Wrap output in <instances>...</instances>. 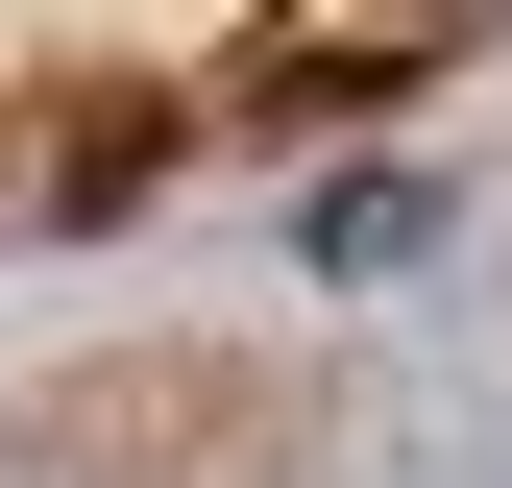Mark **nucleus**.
<instances>
[{
    "mask_svg": "<svg viewBox=\"0 0 512 488\" xmlns=\"http://www.w3.org/2000/svg\"><path fill=\"white\" fill-rule=\"evenodd\" d=\"M439 74H464L439 25H269L244 49V122H366V98H439Z\"/></svg>",
    "mask_w": 512,
    "mask_h": 488,
    "instance_id": "nucleus-3",
    "label": "nucleus"
},
{
    "mask_svg": "<svg viewBox=\"0 0 512 488\" xmlns=\"http://www.w3.org/2000/svg\"><path fill=\"white\" fill-rule=\"evenodd\" d=\"M171 147H196V98H171V74H98L74 122H49L25 196H49V220H147V196H171Z\"/></svg>",
    "mask_w": 512,
    "mask_h": 488,
    "instance_id": "nucleus-2",
    "label": "nucleus"
},
{
    "mask_svg": "<svg viewBox=\"0 0 512 488\" xmlns=\"http://www.w3.org/2000/svg\"><path fill=\"white\" fill-rule=\"evenodd\" d=\"M25 464H49V488H293V464H317V391L244 366V342H147V366L25 391Z\"/></svg>",
    "mask_w": 512,
    "mask_h": 488,
    "instance_id": "nucleus-1",
    "label": "nucleus"
}]
</instances>
